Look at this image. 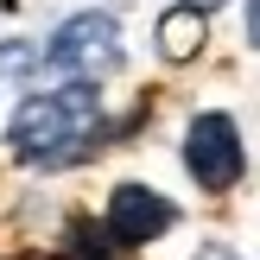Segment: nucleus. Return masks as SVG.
<instances>
[{
  "mask_svg": "<svg viewBox=\"0 0 260 260\" xmlns=\"http://www.w3.org/2000/svg\"><path fill=\"white\" fill-rule=\"evenodd\" d=\"M13 152L25 165H70L83 152L102 146L108 121H102V89L95 83H63V89H38L13 108Z\"/></svg>",
  "mask_w": 260,
  "mask_h": 260,
  "instance_id": "f257e3e1",
  "label": "nucleus"
},
{
  "mask_svg": "<svg viewBox=\"0 0 260 260\" xmlns=\"http://www.w3.org/2000/svg\"><path fill=\"white\" fill-rule=\"evenodd\" d=\"M121 57H127V45H121L114 13H76V19H63L57 32H51V45H45V63H51L57 76H70V83L114 76Z\"/></svg>",
  "mask_w": 260,
  "mask_h": 260,
  "instance_id": "f03ea898",
  "label": "nucleus"
},
{
  "mask_svg": "<svg viewBox=\"0 0 260 260\" xmlns=\"http://www.w3.org/2000/svg\"><path fill=\"white\" fill-rule=\"evenodd\" d=\"M241 165H248L241 127L229 121V114H197L190 134H184V172L197 178L203 190H235L241 184Z\"/></svg>",
  "mask_w": 260,
  "mask_h": 260,
  "instance_id": "7ed1b4c3",
  "label": "nucleus"
},
{
  "mask_svg": "<svg viewBox=\"0 0 260 260\" xmlns=\"http://www.w3.org/2000/svg\"><path fill=\"white\" fill-rule=\"evenodd\" d=\"M172 222H178V203H165L152 184H114L108 216H102V229H108L114 248H146V241H159Z\"/></svg>",
  "mask_w": 260,
  "mask_h": 260,
  "instance_id": "20e7f679",
  "label": "nucleus"
},
{
  "mask_svg": "<svg viewBox=\"0 0 260 260\" xmlns=\"http://www.w3.org/2000/svg\"><path fill=\"white\" fill-rule=\"evenodd\" d=\"M203 51V13H190V7H172L159 19V57H172V63H190Z\"/></svg>",
  "mask_w": 260,
  "mask_h": 260,
  "instance_id": "39448f33",
  "label": "nucleus"
},
{
  "mask_svg": "<svg viewBox=\"0 0 260 260\" xmlns=\"http://www.w3.org/2000/svg\"><path fill=\"white\" fill-rule=\"evenodd\" d=\"M63 260H121V248L108 241L102 222H70V235H63Z\"/></svg>",
  "mask_w": 260,
  "mask_h": 260,
  "instance_id": "423d86ee",
  "label": "nucleus"
},
{
  "mask_svg": "<svg viewBox=\"0 0 260 260\" xmlns=\"http://www.w3.org/2000/svg\"><path fill=\"white\" fill-rule=\"evenodd\" d=\"M32 70V51H19V45H0V76H25Z\"/></svg>",
  "mask_w": 260,
  "mask_h": 260,
  "instance_id": "0eeeda50",
  "label": "nucleus"
},
{
  "mask_svg": "<svg viewBox=\"0 0 260 260\" xmlns=\"http://www.w3.org/2000/svg\"><path fill=\"white\" fill-rule=\"evenodd\" d=\"M197 260H241V254L229 248V241H203V248H197Z\"/></svg>",
  "mask_w": 260,
  "mask_h": 260,
  "instance_id": "6e6552de",
  "label": "nucleus"
},
{
  "mask_svg": "<svg viewBox=\"0 0 260 260\" xmlns=\"http://www.w3.org/2000/svg\"><path fill=\"white\" fill-rule=\"evenodd\" d=\"M178 7H190V13H210V7H222V0H178Z\"/></svg>",
  "mask_w": 260,
  "mask_h": 260,
  "instance_id": "1a4fd4ad",
  "label": "nucleus"
}]
</instances>
